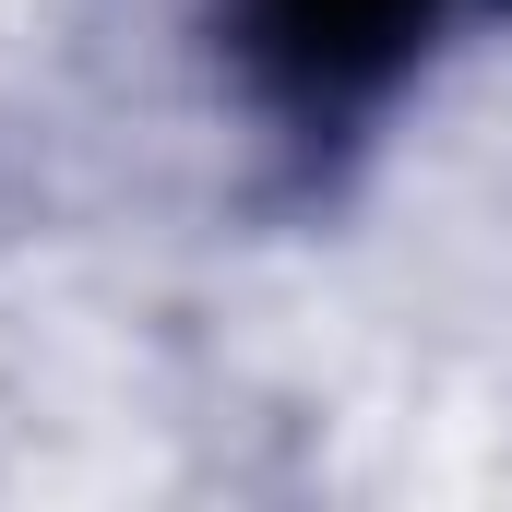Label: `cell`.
<instances>
[{
	"instance_id": "cell-1",
	"label": "cell",
	"mask_w": 512,
	"mask_h": 512,
	"mask_svg": "<svg viewBox=\"0 0 512 512\" xmlns=\"http://www.w3.org/2000/svg\"><path fill=\"white\" fill-rule=\"evenodd\" d=\"M441 0H251V60L286 96H358L429 36Z\"/></svg>"
}]
</instances>
